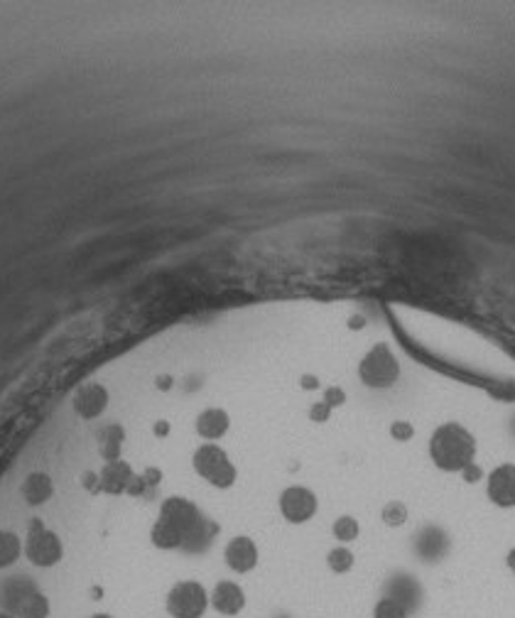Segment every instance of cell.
Returning a JSON list of instances; mask_svg holds the SVG:
<instances>
[{
	"instance_id": "cell-1",
	"label": "cell",
	"mask_w": 515,
	"mask_h": 618,
	"mask_svg": "<svg viewBox=\"0 0 515 618\" xmlns=\"http://www.w3.org/2000/svg\"><path fill=\"white\" fill-rule=\"evenodd\" d=\"M476 439L459 422H444L430 437V459L444 473H461L474 464Z\"/></svg>"
},
{
	"instance_id": "cell-2",
	"label": "cell",
	"mask_w": 515,
	"mask_h": 618,
	"mask_svg": "<svg viewBox=\"0 0 515 618\" xmlns=\"http://www.w3.org/2000/svg\"><path fill=\"white\" fill-rule=\"evenodd\" d=\"M160 516L174 523L184 533V550H190V552L207 547V543L211 540V525L191 500L170 496V499L163 500Z\"/></svg>"
},
{
	"instance_id": "cell-3",
	"label": "cell",
	"mask_w": 515,
	"mask_h": 618,
	"mask_svg": "<svg viewBox=\"0 0 515 618\" xmlns=\"http://www.w3.org/2000/svg\"><path fill=\"white\" fill-rule=\"evenodd\" d=\"M191 466L200 479H204L207 483H211L214 489H231L238 479V472H235L231 456L217 445V442H204L194 449V456H191Z\"/></svg>"
},
{
	"instance_id": "cell-4",
	"label": "cell",
	"mask_w": 515,
	"mask_h": 618,
	"mask_svg": "<svg viewBox=\"0 0 515 618\" xmlns=\"http://www.w3.org/2000/svg\"><path fill=\"white\" fill-rule=\"evenodd\" d=\"M359 378L371 391L393 388L400 378V364L388 344H373L359 364Z\"/></svg>"
},
{
	"instance_id": "cell-5",
	"label": "cell",
	"mask_w": 515,
	"mask_h": 618,
	"mask_svg": "<svg viewBox=\"0 0 515 618\" xmlns=\"http://www.w3.org/2000/svg\"><path fill=\"white\" fill-rule=\"evenodd\" d=\"M164 609L170 618H204L209 611V591L197 579H182L172 584L164 596Z\"/></svg>"
},
{
	"instance_id": "cell-6",
	"label": "cell",
	"mask_w": 515,
	"mask_h": 618,
	"mask_svg": "<svg viewBox=\"0 0 515 618\" xmlns=\"http://www.w3.org/2000/svg\"><path fill=\"white\" fill-rule=\"evenodd\" d=\"M25 555L40 569H49L64 560V545L57 533L47 530L42 520H35L28 530V540H25Z\"/></svg>"
},
{
	"instance_id": "cell-7",
	"label": "cell",
	"mask_w": 515,
	"mask_h": 618,
	"mask_svg": "<svg viewBox=\"0 0 515 618\" xmlns=\"http://www.w3.org/2000/svg\"><path fill=\"white\" fill-rule=\"evenodd\" d=\"M278 506H280L282 518L288 520V523L305 525V523H309L316 516L319 500H316V493L312 489H307V486H288L280 493Z\"/></svg>"
},
{
	"instance_id": "cell-8",
	"label": "cell",
	"mask_w": 515,
	"mask_h": 618,
	"mask_svg": "<svg viewBox=\"0 0 515 618\" xmlns=\"http://www.w3.org/2000/svg\"><path fill=\"white\" fill-rule=\"evenodd\" d=\"M261 552L248 535L231 537L224 547V562L234 574H251L258 567Z\"/></svg>"
},
{
	"instance_id": "cell-9",
	"label": "cell",
	"mask_w": 515,
	"mask_h": 618,
	"mask_svg": "<svg viewBox=\"0 0 515 618\" xmlns=\"http://www.w3.org/2000/svg\"><path fill=\"white\" fill-rule=\"evenodd\" d=\"M383 596L398 601L407 614H415V611L422 606L425 591H422V584L417 582L413 574L400 572L393 574L388 582H386V594H383Z\"/></svg>"
},
{
	"instance_id": "cell-10",
	"label": "cell",
	"mask_w": 515,
	"mask_h": 618,
	"mask_svg": "<svg viewBox=\"0 0 515 618\" xmlns=\"http://www.w3.org/2000/svg\"><path fill=\"white\" fill-rule=\"evenodd\" d=\"M209 606L217 611L218 616H238L245 609V591L234 579H221L209 591Z\"/></svg>"
},
{
	"instance_id": "cell-11",
	"label": "cell",
	"mask_w": 515,
	"mask_h": 618,
	"mask_svg": "<svg viewBox=\"0 0 515 618\" xmlns=\"http://www.w3.org/2000/svg\"><path fill=\"white\" fill-rule=\"evenodd\" d=\"M486 493L498 508H515V464H501L488 473Z\"/></svg>"
},
{
	"instance_id": "cell-12",
	"label": "cell",
	"mask_w": 515,
	"mask_h": 618,
	"mask_svg": "<svg viewBox=\"0 0 515 618\" xmlns=\"http://www.w3.org/2000/svg\"><path fill=\"white\" fill-rule=\"evenodd\" d=\"M109 408V391L101 383H89L74 398V410L82 419L101 418Z\"/></svg>"
},
{
	"instance_id": "cell-13",
	"label": "cell",
	"mask_w": 515,
	"mask_h": 618,
	"mask_svg": "<svg viewBox=\"0 0 515 618\" xmlns=\"http://www.w3.org/2000/svg\"><path fill=\"white\" fill-rule=\"evenodd\" d=\"M194 429H197V435L204 442H218V439H224L228 435L231 418H228V412L224 408H207L197 415Z\"/></svg>"
},
{
	"instance_id": "cell-14",
	"label": "cell",
	"mask_w": 515,
	"mask_h": 618,
	"mask_svg": "<svg viewBox=\"0 0 515 618\" xmlns=\"http://www.w3.org/2000/svg\"><path fill=\"white\" fill-rule=\"evenodd\" d=\"M449 550V537L444 535V530L434 525H427L420 535L415 537V555L422 562H437L442 560Z\"/></svg>"
},
{
	"instance_id": "cell-15",
	"label": "cell",
	"mask_w": 515,
	"mask_h": 618,
	"mask_svg": "<svg viewBox=\"0 0 515 618\" xmlns=\"http://www.w3.org/2000/svg\"><path fill=\"white\" fill-rule=\"evenodd\" d=\"M150 543H153L157 550H164V552H172V550H184V533L180 527L170 523L163 516H157V520L150 527Z\"/></svg>"
},
{
	"instance_id": "cell-16",
	"label": "cell",
	"mask_w": 515,
	"mask_h": 618,
	"mask_svg": "<svg viewBox=\"0 0 515 618\" xmlns=\"http://www.w3.org/2000/svg\"><path fill=\"white\" fill-rule=\"evenodd\" d=\"M133 479H136L133 469L123 459H116V462H106V469L101 472L99 483L109 493H123L130 489Z\"/></svg>"
},
{
	"instance_id": "cell-17",
	"label": "cell",
	"mask_w": 515,
	"mask_h": 618,
	"mask_svg": "<svg viewBox=\"0 0 515 618\" xmlns=\"http://www.w3.org/2000/svg\"><path fill=\"white\" fill-rule=\"evenodd\" d=\"M22 496L32 506H42V503H47V500L55 496V483H52V479L47 473H30L28 481L22 483Z\"/></svg>"
},
{
	"instance_id": "cell-18",
	"label": "cell",
	"mask_w": 515,
	"mask_h": 618,
	"mask_svg": "<svg viewBox=\"0 0 515 618\" xmlns=\"http://www.w3.org/2000/svg\"><path fill=\"white\" fill-rule=\"evenodd\" d=\"M49 599L42 591H32L25 599L20 601V606L15 609V618H49Z\"/></svg>"
},
{
	"instance_id": "cell-19",
	"label": "cell",
	"mask_w": 515,
	"mask_h": 618,
	"mask_svg": "<svg viewBox=\"0 0 515 618\" xmlns=\"http://www.w3.org/2000/svg\"><path fill=\"white\" fill-rule=\"evenodd\" d=\"M20 552H22L20 537L15 533H10V530H0V569L18 562Z\"/></svg>"
},
{
	"instance_id": "cell-20",
	"label": "cell",
	"mask_w": 515,
	"mask_h": 618,
	"mask_svg": "<svg viewBox=\"0 0 515 618\" xmlns=\"http://www.w3.org/2000/svg\"><path fill=\"white\" fill-rule=\"evenodd\" d=\"M120 442H123V428L120 425H109L101 435V455L106 462H116L120 455Z\"/></svg>"
},
{
	"instance_id": "cell-21",
	"label": "cell",
	"mask_w": 515,
	"mask_h": 618,
	"mask_svg": "<svg viewBox=\"0 0 515 618\" xmlns=\"http://www.w3.org/2000/svg\"><path fill=\"white\" fill-rule=\"evenodd\" d=\"M356 564V557L346 545H336L334 550L326 552V567L334 574H349Z\"/></svg>"
},
{
	"instance_id": "cell-22",
	"label": "cell",
	"mask_w": 515,
	"mask_h": 618,
	"mask_svg": "<svg viewBox=\"0 0 515 618\" xmlns=\"http://www.w3.org/2000/svg\"><path fill=\"white\" fill-rule=\"evenodd\" d=\"M332 533H334V540H339V545H349L361 535V525L353 516H339L332 525Z\"/></svg>"
},
{
	"instance_id": "cell-23",
	"label": "cell",
	"mask_w": 515,
	"mask_h": 618,
	"mask_svg": "<svg viewBox=\"0 0 515 618\" xmlns=\"http://www.w3.org/2000/svg\"><path fill=\"white\" fill-rule=\"evenodd\" d=\"M380 520L388 527H403L407 523V506L403 500H388L380 510Z\"/></svg>"
},
{
	"instance_id": "cell-24",
	"label": "cell",
	"mask_w": 515,
	"mask_h": 618,
	"mask_svg": "<svg viewBox=\"0 0 515 618\" xmlns=\"http://www.w3.org/2000/svg\"><path fill=\"white\" fill-rule=\"evenodd\" d=\"M373 618H410V614L400 606L398 601L380 596L376 601V606H373Z\"/></svg>"
},
{
	"instance_id": "cell-25",
	"label": "cell",
	"mask_w": 515,
	"mask_h": 618,
	"mask_svg": "<svg viewBox=\"0 0 515 618\" xmlns=\"http://www.w3.org/2000/svg\"><path fill=\"white\" fill-rule=\"evenodd\" d=\"M390 437H393L395 442H410V439L415 437V428H413L410 422H405V419H395V422L390 425Z\"/></svg>"
},
{
	"instance_id": "cell-26",
	"label": "cell",
	"mask_w": 515,
	"mask_h": 618,
	"mask_svg": "<svg viewBox=\"0 0 515 618\" xmlns=\"http://www.w3.org/2000/svg\"><path fill=\"white\" fill-rule=\"evenodd\" d=\"M329 418H332V408H329L324 401L315 402V405L309 408V419H312V422H326Z\"/></svg>"
},
{
	"instance_id": "cell-27",
	"label": "cell",
	"mask_w": 515,
	"mask_h": 618,
	"mask_svg": "<svg viewBox=\"0 0 515 618\" xmlns=\"http://www.w3.org/2000/svg\"><path fill=\"white\" fill-rule=\"evenodd\" d=\"M324 402L329 405V408L334 410L339 408V405H343L346 402V393L342 391V388H336V385H332V388H326L324 393Z\"/></svg>"
},
{
	"instance_id": "cell-28",
	"label": "cell",
	"mask_w": 515,
	"mask_h": 618,
	"mask_svg": "<svg viewBox=\"0 0 515 618\" xmlns=\"http://www.w3.org/2000/svg\"><path fill=\"white\" fill-rule=\"evenodd\" d=\"M299 385H302L305 391H316V388H319V378H316V375H302V378H299Z\"/></svg>"
},
{
	"instance_id": "cell-29",
	"label": "cell",
	"mask_w": 515,
	"mask_h": 618,
	"mask_svg": "<svg viewBox=\"0 0 515 618\" xmlns=\"http://www.w3.org/2000/svg\"><path fill=\"white\" fill-rule=\"evenodd\" d=\"M461 473H464V479H466V481H476V479H481V469H476V464L466 466Z\"/></svg>"
},
{
	"instance_id": "cell-30",
	"label": "cell",
	"mask_w": 515,
	"mask_h": 618,
	"mask_svg": "<svg viewBox=\"0 0 515 618\" xmlns=\"http://www.w3.org/2000/svg\"><path fill=\"white\" fill-rule=\"evenodd\" d=\"M153 432H155V435H157V437H164V435H167V432H170V425H167L164 419H160V422H155V429H153Z\"/></svg>"
},
{
	"instance_id": "cell-31",
	"label": "cell",
	"mask_w": 515,
	"mask_h": 618,
	"mask_svg": "<svg viewBox=\"0 0 515 618\" xmlns=\"http://www.w3.org/2000/svg\"><path fill=\"white\" fill-rule=\"evenodd\" d=\"M157 388H160V391H170L172 388L170 375H160V378H157Z\"/></svg>"
},
{
	"instance_id": "cell-32",
	"label": "cell",
	"mask_w": 515,
	"mask_h": 618,
	"mask_svg": "<svg viewBox=\"0 0 515 618\" xmlns=\"http://www.w3.org/2000/svg\"><path fill=\"white\" fill-rule=\"evenodd\" d=\"M508 567H511V572H513L515 577V547L511 550V555H508Z\"/></svg>"
},
{
	"instance_id": "cell-33",
	"label": "cell",
	"mask_w": 515,
	"mask_h": 618,
	"mask_svg": "<svg viewBox=\"0 0 515 618\" xmlns=\"http://www.w3.org/2000/svg\"><path fill=\"white\" fill-rule=\"evenodd\" d=\"M86 618H113L111 614H91V616H86Z\"/></svg>"
},
{
	"instance_id": "cell-34",
	"label": "cell",
	"mask_w": 515,
	"mask_h": 618,
	"mask_svg": "<svg viewBox=\"0 0 515 618\" xmlns=\"http://www.w3.org/2000/svg\"><path fill=\"white\" fill-rule=\"evenodd\" d=\"M0 618H15L10 611H0Z\"/></svg>"
}]
</instances>
